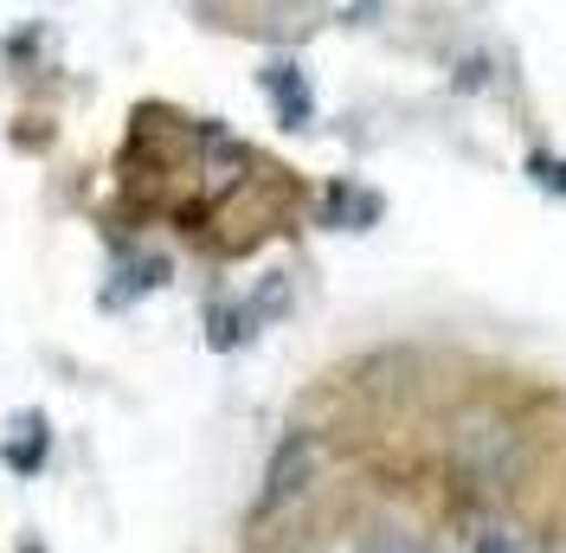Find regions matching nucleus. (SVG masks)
<instances>
[{
    "label": "nucleus",
    "mask_w": 566,
    "mask_h": 553,
    "mask_svg": "<svg viewBox=\"0 0 566 553\" xmlns=\"http://www.w3.org/2000/svg\"><path fill=\"white\" fill-rule=\"evenodd\" d=\"M310 470H316V445H310V438H283L277 457H271V477H264L258 509H264V515H271V509H283L296 489L310 483Z\"/></svg>",
    "instance_id": "1"
},
{
    "label": "nucleus",
    "mask_w": 566,
    "mask_h": 553,
    "mask_svg": "<svg viewBox=\"0 0 566 553\" xmlns=\"http://www.w3.org/2000/svg\"><path fill=\"white\" fill-rule=\"evenodd\" d=\"M264 91H271V104H277V116L290 123V129H303L310 123V84H303V71L296 65H264Z\"/></svg>",
    "instance_id": "2"
},
{
    "label": "nucleus",
    "mask_w": 566,
    "mask_h": 553,
    "mask_svg": "<svg viewBox=\"0 0 566 553\" xmlns=\"http://www.w3.org/2000/svg\"><path fill=\"white\" fill-rule=\"evenodd\" d=\"M45 450H52V431H45V418H20V425H13V438L0 445V457H7V470H13V477H39Z\"/></svg>",
    "instance_id": "3"
},
{
    "label": "nucleus",
    "mask_w": 566,
    "mask_h": 553,
    "mask_svg": "<svg viewBox=\"0 0 566 553\" xmlns=\"http://www.w3.org/2000/svg\"><path fill=\"white\" fill-rule=\"evenodd\" d=\"M463 553H528V541H522V528H509V521H476V528L463 534Z\"/></svg>",
    "instance_id": "4"
},
{
    "label": "nucleus",
    "mask_w": 566,
    "mask_h": 553,
    "mask_svg": "<svg viewBox=\"0 0 566 553\" xmlns=\"http://www.w3.org/2000/svg\"><path fill=\"white\" fill-rule=\"evenodd\" d=\"M367 553H431L419 541V534H406V528H380L374 541H367Z\"/></svg>",
    "instance_id": "5"
},
{
    "label": "nucleus",
    "mask_w": 566,
    "mask_h": 553,
    "mask_svg": "<svg viewBox=\"0 0 566 553\" xmlns=\"http://www.w3.org/2000/svg\"><path fill=\"white\" fill-rule=\"evenodd\" d=\"M534 174H541L554 194H566V161H547V155H534Z\"/></svg>",
    "instance_id": "6"
},
{
    "label": "nucleus",
    "mask_w": 566,
    "mask_h": 553,
    "mask_svg": "<svg viewBox=\"0 0 566 553\" xmlns=\"http://www.w3.org/2000/svg\"><path fill=\"white\" fill-rule=\"evenodd\" d=\"M20 553H45V547H33V541H27V547H20Z\"/></svg>",
    "instance_id": "7"
}]
</instances>
